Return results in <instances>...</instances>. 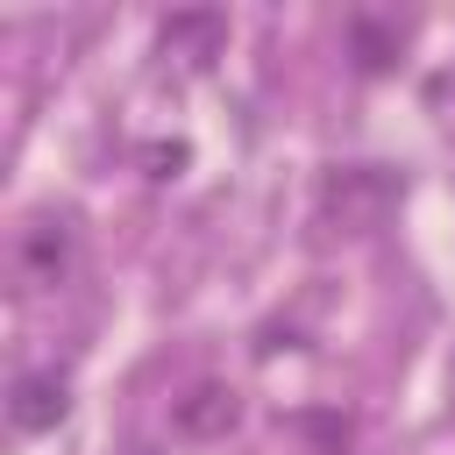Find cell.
Masks as SVG:
<instances>
[{"label":"cell","mask_w":455,"mask_h":455,"mask_svg":"<svg viewBox=\"0 0 455 455\" xmlns=\"http://www.w3.org/2000/svg\"><path fill=\"white\" fill-rule=\"evenodd\" d=\"M171 427H178L185 441H228V434L242 427V391H235L228 377H199V384H185V391L171 398Z\"/></svg>","instance_id":"cell-1"},{"label":"cell","mask_w":455,"mask_h":455,"mask_svg":"<svg viewBox=\"0 0 455 455\" xmlns=\"http://www.w3.org/2000/svg\"><path fill=\"white\" fill-rule=\"evenodd\" d=\"M384 206H391V178H384L377 164H348V171H334L327 192H320V213H327L334 228H370Z\"/></svg>","instance_id":"cell-2"},{"label":"cell","mask_w":455,"mask_h":455,"mask_svg":"<svg viewBox=\"0 0 455 455\" xmlns=\"http://www.w3.org/2000/svg\"><path fill=\"white\" fill-rule=\"evenodd\" d=\"M64 405H71V391H64L57 370H21V377L7 384V419H14L21 434H50V427L64 419Z\"/></svg>","instance_id":"cell-3"},{"label":"cell","mask_w":455,"mask_h":455,"mask_svg":"<svg viewBox=\"0 0 455 455\" xmlns=\"http://www.w3.org/2000/svg\"><path fill=\"white\" fill-rule=\"evenodd\" d=\"M21 270H28L36 284H57V277L71 270V220H57V213L28 220V228H21Z\"/></svg>","instance_id":"cell-4"},{"label":"cell","mask_w":455,"mask_h":455,"mask_svg":"<svg viewBox=\"0 0 455 455\" xmlns=\"http://www.w3.org/2000/svg\"><path fill=\"white\" fill-rule=\"evenodd\" d=\"M213 43H220V14H171L164 21L171 57H213Z\"/></svg>","instance_id":"cell-5"}]
</instances>
